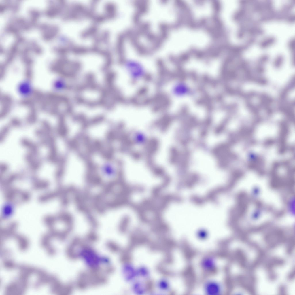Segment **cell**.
Listing matches in <instances>:
<instances>
[{
	"mask_svg": "<svg viewBox=\"0 0 295 295\" xmlns=\"http://www.w3.org/2000/svg\"><path fill=\"white\" fill-rule=\"evenodd\" d=\"M125 67L128 76L132 81H140L146 75V71L144 67L137 61L128 60L126 62Z\"/></svg>",
	"mask_w": 295,
	"mask_h": 295,
	"instance_id": "obj_1",
	"label": "cell"
},
{
	"mask_svg": "<svg viewBox=\"0 0 295 295\" xmlns=\"http://www.w3.org/2000/svg\"><path fill=\"white\" fill-rule=\"evenodd\" d=\"M21 144L23 147L28 149L30 153L34 156H37L39 153L38 146L32 141L27 139H23L21 141Z\"/></svg>",
	"mask_w": 295,
	"mask_h": 295,
	"instance_id": "obj_2",
	"label": "cell"
},
{
	"mask_svg": "<svg viewBox=\"0 0 295 295\" xmlns=\"http://www.w3.org/2000/svg\"><path fill=\"white\" fill-rule=\"evenodd\" d=\"M205 290L208 294H218L220 292L221 287L219 284L215 281H209L206 283Z\"/></svg>",
	"mask_w": 295,
	"mask_h": 295,
	"instance_id": "obj_3",
	"label": "cell"
},
{
	"mask_svg": "<svg viewBox=\"0 0 295 295\" xmlns=\"http://www.w3.org/2000/svg\"><path fill=\"white\" fill-rule=\"evenodd\" d=\"M18 91L22 96L27 97L29 96L32 92V88L31 84L27 81H24L19 84L18 87Z\"/></svg>",
	"mask_w": 295,
	"mask_h": 295,
	"instance_id": "obj_4",
	"label": "cell"
},
{
	"mask_svg": "<svg viewBox=\"0 0 295 295\" xmlns=\"http://www.w3.org/2000/svg\"><path fill=\"white\" fill-rule=\"evenodd\" d=\"M33 155L30 153L27 154L25 156V160L31 168L34 170H37L40 167L41 163L36 160Z\"/></svg>",
	"mask_w": 295,
	"mask_h": 295,
	"instance_id": "obj_5",
	"label": "cell"
},
{
	"mask_svg": "<svg viewBox=\"0 0 295 295\" xmlns=\"http://www.w3.org/2000/svg\"><path fill=\"white\" fill-rule=\"evenodd\" d=\"M201 265L203 268L206 270H212L215 266L213 259L210 257L206 258L202 262Z\"/></svg>",
	"mask_w": 295,
	"mask_h": 295,
	"instance_id": "obj_6",
	"label": "cell"
},
{
	"mask_svg": "<svg viewBox=\"0 0 295 295\" xmlns=\"http://www.w3.org/2000/svg\"><path fill=\"white\" fill-rule=\"evenodd\" d=\"M10 127L6 126L3 128L0 133V141L3 142L4 140L10 129Z\"/></svg>",
	"mask_w": 295,
	"mask_h": 295,
	"instance_id": "obj_7",
	"label": "cell"
},
{
	"mask_svg": "<svg viewBox=\"0 0 295 295\" xmlns=\"http://www.w3.org/2000/svg\"><path fill=\"white\" fill-rule=\"evenodd\" d=\"M135 139L137 143H142L144 142L145 140L144 135L142 133H138L135 135Z\"/></svg>",
	"mask_w": 295,
	"mask_h": 295,
	"instance_id": "obj_8",
	"label": "cell"
}]
</instances>
